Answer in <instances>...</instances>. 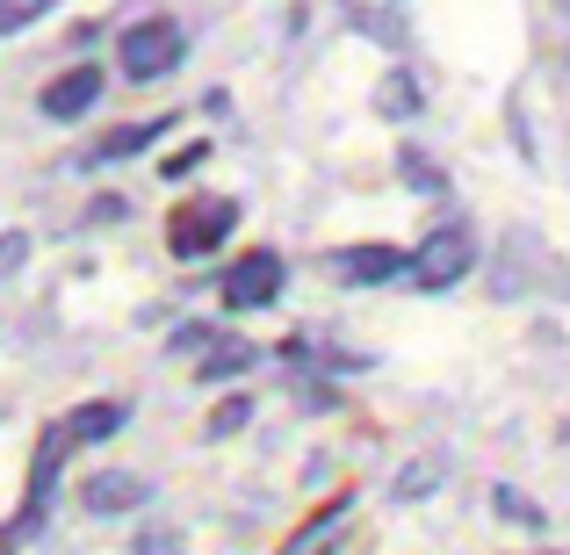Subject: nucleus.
<instances>
[{
    "label": "nucleus",
    "mask_w": 570,
    "mask_h": 555,
    "mask_svg": "<svg viewBox=\"0 0 570 555\" xmlns=\"http://www.w3.org/2000/svg\"><path fill=\"white\" fill-rule=\"evenodd\" d=\"M66 447H72V440H66V426H51V433L37 440V462H29V490H22V513L0 527V555H14V548L29 542V534L43 527V513H51V490H58V455H66Z\"/></svg>",
    "instance_id": "f257e3e1"
},
{
    "label": "nucleus",
    "mask_w": 570,
    "mask_h": 555,
    "mask_svg": "<svg viewBox=\"0 0 570 555\" xmlns=\"http://www.w3.org/2000/svg\"><path fill=\"white\" fill-rule=\"evenodd\" d=\"M238 224V202L232 195H195V202H181L167 217V246L181 252V260H203V252L224 246V231Z\"/></svg>",
    "instance_id": "f03ea898"
},
{
    "label": "nucleus",
    "mask_w": 570,
    "mask_h": 555,
    "mask_svg": "<svg viewBox=\"0 0 570 555\" xmlns=\"http://www.w3.org/2000/svg\"><path fill=\"white\" fill-rule=\"evenodd\" d=\"M188 51L181 22H167V14H153V22L124 29V43H116V58H124V80H159V72H174Z\"/></svg>",
    "instance_id": "7ed1b4c3"
},
{
    "label": "nucleus",
    "mask_w": 570,
    "mask_h": 555,
    "mask_svg": "<svg viewBox=\"0 0 570 555\" xmlns=\"http://www.w3.org/2000/svg\"><path fill=\"white\" fill-rule=\"evenodd\" d=\"M470 260H476L470 231H462V224H441V231H433L426 246L412 252V267H404V275H412L419 289H455V281L470 275Z\"/></svg>",
    "instance_id": "20e7f679"
},
{
    "label": "nucleus",
    "mask_w": 570,
    "mask_h": 555,
    "mask_svg": "<svg viewBox=\"0 0 570 555\" xmlns=\"http://www.w3.org/2000/svg\"><path fill=\"white\" fill-rule=\"evenodd\" d=\"M282 281H289L282 252L261 246V252H246V260H232V275H224V304H232V310H261V304L282 296Z\"/></svg>",
    "instance_id": "39448f33"
},
{
    "label": "nucleus",
    "mask_w": 570,
    "mask_h": 555,
    "mask_svg": "<svg viewBox=\"0 0 570 555\" xmlns=\"http://www.w3.org/2000/svg\"><path fill=\"white\" fill-rule=\"evenodd\" d=\"M95 101H101V66H72L43 87V116H51V123H72V116H87Z\"/></svg>",
    "instance_id": "423d86ee"
},
{
    "label": "nucleus",
    "mask_w": 570,
    "mask_h": 555,
    "mask_svg": "<svg viewBox=\"0 0 570 555\" xmlns=\"http://www.w3.org/2000/svg\"><path fill=\"white\" fill-rule=\"evenodd\" d=\"M153 498V484H145V476H130V469H101L95 484L80 490V505L95 519H116V513H138V505Z\"/></svg>",
    "instance_id": "0eeeda50"
},
{
    "label": "nucleus",
    "mask_w": 570,
    "mask_h": 555,
    "mask_svg": "<svg viewBox=\"0 0 570 555\" xmlns=\"http://www.w3.org/2000/svg\"><path fill=\"white\" fill-rule=\"evenodd\" d=\"M333 267H340V281H354V289H383V281H404L412 260H404L397 246H347Z\"/></svg>",
    "instance_id": "6e6552de"
},
{
    "label": "nucleus",
    "mask_w": 570,
    "mask_h": 555,
    "mask_svg": "<svg viewBox=\"0 0 570 555\" xmlns=\"http://www.w3.org/2000/svg\"><path fill=\"white\" fill-rule=\"evenodd\" d=\"M347 513H354V490H340L333 505H318V513H311L304 527L289 534V548H282V555H325V542H333V534L347 527Z\"/></svg>",
    "instance_id": "1a4fd4ad"
},
{
    "label": "nucleus",
    "mask_w": 570,
    "mask_h": 555,
    "mask_svg": "<svg viewBox=\"0 0 570 555\" xmlns=\"http://www.w3.org/2000/svg\"><path fill=\"white\" fill-rule=\"evenodd\" d=\"M58 426H66L72 447H80V440H109V433L124 426V404H116V397H95V404H80L72 418H58Z\"/></svg>",
    "instance_id": "9d476101"
},
{
    "label": "nucleus",
    "mask_w": 570,
    "mask_h": 555,
    "mask_svg": "<svg viewBox=\"0 0 570 555\" xmlns=\"http://www.w3.org/2000/svg\"><path fill=\"white\" fill-rule=\"evenodd\" d=\"M246 368H253L246 339H217V354H203V368H195V375H203V383H232V375H246Z\"/></svg>",
    "instance_id": "9b49d317"
},
{
    "label": "nucleus",
    "mask_w": 570,
    "mask_h": 555,
    "mask_svg": "<svg viewBox=\"0 0 570 555\" xmlns=\"http://www.w3.org/2000/svg\"><path fill=\"white\" fill-rule=\"evenodd\" d=\"M167 138V116H159V123H138V130H116L109 145H101V159H130V152H145V145H159Z\"/></svg>",
    "instance_id": "f8f14e48"
},
{
    "label": "nucleus",
    "mask_w": 570,
    "mask_h": 555,
    "mask_svg": "<svg viewBox=\"0 0 570 555\" xmlns=\"http://www.w3.org/2000/svg\"><path fill=\"white\" fill-rule=\"evenodd\" d=\"M246 418H253V397H224V404H217V412H209V418H203V433H209V440H232V433H238V426H246Z\"/></svg>",
    "instance_id": "ddd939ff"
},
{
    "label": "nucleus",
    "mask_w": 570,
    "mask_h": 555,
    "mask_svg": "<svg viewBox=\"0 0 570 555\" xmlns=\"http://www.w3.org/2000/svg\"><path fill=\"white\" fill-rule=\"evenodd\" d=\"M376 109H383V116H412V109H419V87L404 80V72H390V80L376 87Z\"/></svg>",
    "instance_id": "4468645a"
},
{
    "label": "nucleus",
    "mask_w": 570,
    "mask_h": 555,
    "mask_svg": "<svg viewBox=\"0 0 570 555\" xmlns=\"http://www.w3.org/2000/svg\"><path fill=\"white\" fill-rule=\"evenodd\" d=\"M58 0H0V37H14V29H29V22H43Z\"/></svg>",
    "instance_id": "2eb2a0df"
},
{
    "label": "nucleus",
    "mask_w": 570,
    "mask_h": 555,
    "mask_svg": "<svg viewBox=\"0 0 570 555\" xmlns=\"http://www.w3.org/2000/svg\"><path fill=\"white\" fill-rule=\"evenodd\" d=\"M441 476H448V462H412V469L397 476V498H426V490L441 484Z\"/></svg>",
    "instance_id": "dca6fc26"
},
{
    "label": "nucleus",
    "mask_w": 570,
    "mask_h": 555,
    "mask_svg": "<svg viewBox=\"0 0 570 555\" xmlns=\"http://www.w3.org/2000/svg\"><path fill=\"white\" fill-rule=\"evenodd\" d=\"M491 505H499V513L513 519V527H542V513H534V505L520 498V490H505V484H499V498H491Z\"/></svg>",
    "instance_id": "f3484780"
},
{
    "label": "nucleus",
    "mask_w": 570,
    "mask_h": 555,
    "mask_svg": "<svg viewBox=\"0 0 570 555\" xmlns=\"http://www.w3.org/2000/svg\"><path fill=\"white\" fill-rule=\"evenodd\" d=\"M138 555H188V542H181L174 527H145V534H138Z\"/></svg>",
    "instance_id": "a211bd4d"
},
{
    "label": "nucleus",
    "mask_w": 570,
    "mask_h": 555,
    "mask_svg": "<svg viewBox=\"0 0 570 555\" xmlns=\"http://www.w3.org/2000/svg\"><path fill=\"white\" fill-rule=\"evenodd\" d=\"M22 260H29V238L8 231V238H0V267H22Z\"/></svg>",
    "instance_id": "6ab92c4d"
}]
</instances>
